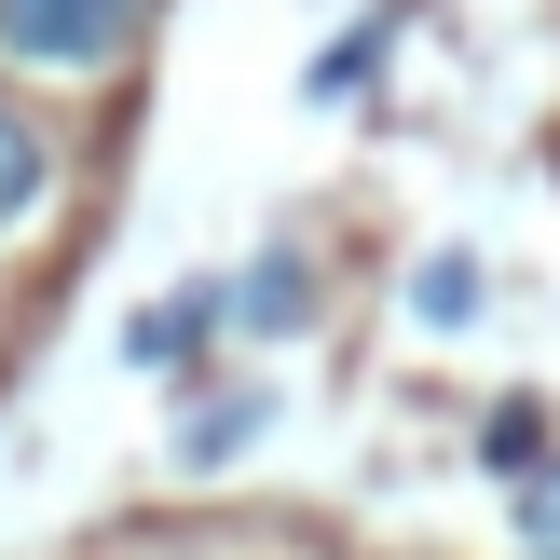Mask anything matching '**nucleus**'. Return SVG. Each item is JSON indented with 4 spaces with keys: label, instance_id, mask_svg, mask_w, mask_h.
I'll return each mask as SVG.
<instances>
[{
    "label": "nucleus",
    "instance_id": "1",
    "mask_svg": "<svg viewBox=\"0 0 560 560\" xmlns=\"http://www.w3.org/2000/svg\"><path fill=\"white\" fill-rule=\"evenodd\" d=\"M137 27H151V0H0V55L42 82H96L137 55Z\"/></svg>",
    "mask_w": 560,
    "mask_h": 560
},
{
    "label": "nucleus",
    "instance_id": "2",
    "mask_svg": "<svg viewBox=\"0 0 560 560\" xmlns=\"http://www.w3.org/2000/svg\"><path fill=\"white\" fill-rule=\"evenodd\" d=\"M42 178H55V151H42V124H27V109H0V233H14V219L42 206Z\"/></svg>",
    "mask_w": 560,
    "mask_h": 560
},
{
    "label": "nucleus",
    "instance_id": "3",
    "mask_svg": "<svg viewBox=\"0 0 560 560\" xmlns=\"http://www.w3.org/2000/svg\"><path fill=\"white\" fill-rule=\"evenodd\" d=\"M301 301H315L301 260H260V273H246V328H301Z\"/></svg>",
    "mask_w": 560,
    "mask_h": 560
},
{
    "label": "nucleus",
    "instance_id": "4",
    "mask_svg": "<svg viewBox=\"0 0 560 560\" xmlns=\"http://www.w3.org/2000/svg\"><path fill=\"white\" fill-rule=\"evenodd\" d=\"M534 534H560V492H534Z\"/></svg>",
    "mask_w": 560,
    "mask_h": 560
}]
</instances>
